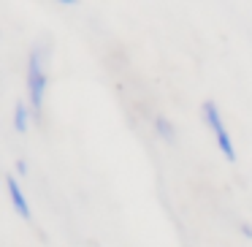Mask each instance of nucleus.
Instances as JSON below:
<instances>
[{"instance_id":"39448f33","label":"nucleus","mask_w":252,"mask_h":247,"mask_svg":"<svg viewBox=\"0 0 252 247\" xmlns=\"http://www.w3.org/2000/svg\"><path fill=\"white\" fill-rule=\"evenodd\" d=\"M152 125H155V131H158L160 136L165 139V141H171V139L176 136L174 125H171V122H168V117H163V114H158V117H155V120H152Z\"/></svg>"},{"instance_id":"f03ea898","label":"nucleus","mask_w":252,"mask_h":247,"mask_svg":"<svg viewBox=\"0 0 252 247\" xmlns=\"http://www.w3.org/2000/svg\"><path fill=\"white\" fill-rule=\"evenodd\" d=\"M203 117H206L209 128L214 133V141H217V149L222 152V158L228 163H236V147H233V139H230L228 128H225L222 117H220V109L214 101H203Z\"/></svg>"},{"instance_id":"20e7f679","label":"nucleus","mask_w":252,"mask_h":247,"mask_svg":"<svg viewBox=\"0 0 252 247\" xmlns=\"http://www.w3.org/2000/svg\"><path fill=\"white\" fill-rule=\"evenodd\" d=\"M30 117H33V109H28L22 101H17V106H14V128H17V133H22V136L28 133Z\"/></svg>"},{"instance_id":"0eeeda50","label":"nucleus","mask_w":252,"mask_h":247,"mask_svg":"<svg viewBox=\"0 0 252 247\" xmlns=\"http://www.w3.org/2000/svg\"><path fill=\"white\" fill-rule=\"evenodd\" d=\"M60 6H82V0H55Z\"/></svg>"},{"instance_id":"423d86ee","label":"nucleus","mask_w":252,"mask_h":247,"mask_svg":"<svg viewBox=\"0 0 252 247\" xmlns=\"http://www.w3.org/2000/svg\"><path fill=\"white\" fill-rule=\"evenodd\" d=\"M14 166H17V171H19V174H28V163H25V160H17V163H14Z\"/></svg>"},{"instance_id":"7ed1b4c3","label":"nucleus","mask_w":252,"mask_h":247,"mask_svg":"<svg viewBox=\"0 0 252 247\" xmlns=\"http://www.w3.org/2000/svg\"><path fill=\"white\" fill-rule=\"evenodd\" d=\"M6 190H8V196H11L14 209L30 223V220H33V212H30V204H28V198H25V193L19 190V182L14 174H6Z\"/></svg>"},{"instance_id":"6e6552de","label":"nucleus","mask_w":252,"mask_h":247,"mask_svg":"<svg viewBox=\"0 0 252 247\" xmlns=\"http://www.w3.org/2000/svg\"><path fill=\"white\" fill-rule=\"evenodd\" d=\"M241 234H244V236H250V239H252V225L241 223Z\"/></svg>"},{"instance_id":"f257e3e1","label":"nucleus","mask_w":252,"mask_h":247,"mask_svg":"<svg viewBox=\"0 0 252 247\" xmlns=\"http://www.w3.org/2000/svg\"><path fill=\"white\" fill-rule=\"evenodd\" d=\"M46 71L41 68V55L33 52L28 60V93H30V109H33V117L41 120V111H44V93H46Z\"/></svg>"}]
</instances>
